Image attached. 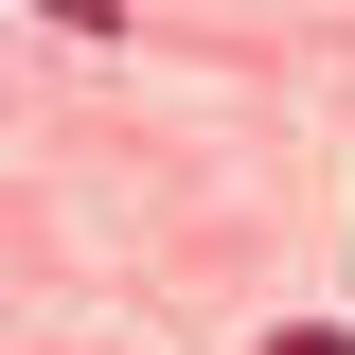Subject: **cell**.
I'll list each match as a JSON object with an SVG mask.
<instances>
[{
    "instance_id": "1",
    "label": "cell",
    "mask_w": 355,
    "mask_h": 355,
    "mask_svg": "<svg viewBox=\"0 0 355 355\" xmlns=\"http://www.w3.org/2000/svg\"><path fill=\"white\" fill-rule=\"evenodd\" d=\"M266 355H355V338H320V320H284V338H266Z\"/></svg>"
},
{
    "instance_id": "2",
    "label": "cell",
    "mask_w": 355,
    "mask_h": 355,
    "mask_svg": "<svg viewBox=\"0 0 355 355\" xmlns=\"http://www.w3.org/2000/svg\"><path fill=\"white\" fill-rule=\"evenodd\" d=\"M36 18H71V36H107V0H36Z\"/></svg>"
}]
</instances>
